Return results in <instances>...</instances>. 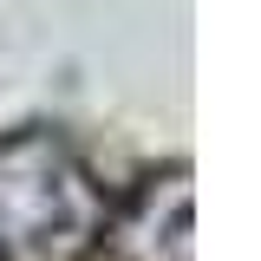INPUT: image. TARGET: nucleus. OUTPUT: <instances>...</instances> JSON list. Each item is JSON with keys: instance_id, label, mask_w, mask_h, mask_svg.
Masks as SVG:
<instances>
[{"instance_id": "1", "label": "nucleus", "mask_w": 261, "mask_h": 261, "mask_svg": "<svg viewBox=\"0 0 261 261\" xmlns=\"http://www.w3.org/2000/svg\"><path fill=\"white\" fill-rule=\"evenodd\" d=\"M105 228V196L53 130L0 137V261H65Z\"/></svg>"}]
</instances>
